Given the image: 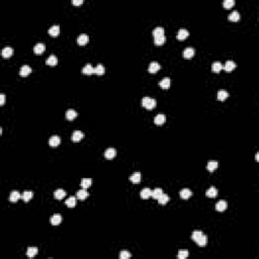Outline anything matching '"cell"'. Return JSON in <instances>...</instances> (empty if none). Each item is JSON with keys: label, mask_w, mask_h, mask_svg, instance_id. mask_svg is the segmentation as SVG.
Returning <instances> with one entry per match:
<instances>
[{"label": "cell", "mask_w": 259, "mask_h": 259, "mask_svg": "<svg viewBox=\"0 0 259 259\" xmlns=\"http://www.w3.org/2000/svg\"><path fill=\"white\" fill-rule=\"evenodd\" d=\"M156 99H154V98H151V97H148V96H146V97H143V99H142V104H143L144 107H146L147 109H152V108H154L156 106Z\"/></svg>", "instance_id": "6da1fadb"}, {"label": "cell", "mask_w": 259, "mask_h": 259, "mask_svg": "<svg viewBox=\"0 0 259 259\" xmlns=\"http://www.w3.org/2000/svg\"><path fill=\"white\" fill-rule=\"evenodd\" d=\"M84 138V133L81 131H75L73 132L72 136H71V140L73 142H79L80 140H82Z\"/></svg>", "instance_id": "7a4b0ae2"}, {"label": "cell", "mask_w": 259, "mask_h": 259, "mask_svg": "<svg viewBox=\"0 0 259 259\" xmlns=\"http://www.w3.org/2000/svg\"><path fill=\"white\" fill-rule=\"evenodd\" d=\"M45 50H46V46H45V44H43V43H39V44H37L35 47H33V52H35V54H37V55L43 54V53L45 52Z\"/></svg>", "instance_id": "3957f363"}, {"label": "cell", "mask_w": 259, "mask_h": 259, "mask_svg": "<svg viewBox=\"0 0 259 259\" xmlns=\"http://www.w3.org/2000/svg\"><path fill=\"white\" fill-rule=\"evenodd\" d=\"M188 35H189V33H188V31H187V29H180L178 31V33H177L176 37H177V39H179V41H182V39H186Z\"/></svg>", "instance_id": "277c9868"}, {"label": "cell", "mask_w": 259, "mask_h": 259, "mask_svg": "<svg viewBox=\"0 0 259 259\" xmlns=\"http://www.w3.org/2000/svg\"><path fill=\"white\" fill-rule=\"evenodd\" d=\"M116 150L114 148H107L104 152V157L106 159H112L114 157H116Z\"/></svg>", "instance_id": "5b68a950"}, {"label": "cell", "mask_w": 259, "mask_h": 259, "mask_svg": "<svg viewBox=\"0 0 259 259\" xmlns=\"http://www.w3.org/2000/svg\"><path fill=\"white\" fill-rule=\"evenodd\" d=\"M170 85H171V80H170V78H168V77H165V78H163L162 80L159 81V86L163 88V89L169 88Z\"/></svg>", "instance_id": "8992f818"}, {"label": "cell", "mask_w": 259, "mask_h": 259, "mask_svg": "<svg viewBox=\"0 0 259 259\" xmlns=\"http://www.w3.org/2000/svg\"><path fill=\"white\" fill-rule=\"evenodd\" d=\"M195 54V50L193 48H186L184 49V51H183V57H184L185 59H190L192 58L193 56H194Z\"/></svg>", "instance_id": "52a82bcc"}, {"label": "cell", "mask_w": 259, "mask_h": 259, "mask_svg": "<svg viewBox=\"0 0 259 259\" xmlns=\"http://www.w3.org/2000/svg\"><path fill=\"white\" fill-rule=\"evenodd\" d=\"M61 143V139L59 136H52L49 140V144H50L51 147H57L59 146Z\"/></svg>", "instance_id": "ba28073f"}, {"label": "cell", "mask_w": 259, "mask_h": 259, "mask_svg": "<svg viewBox=\"0 0 259 259\" xmlns=\"http://www.w3.org/2000/svg\"><path fill=\"white\" fill-rule=\"evenodd\" d=\"M228 205H227V201L222 199V201H219L218 203H215V209L219 211H224L225 209H227Z\"/></svg>", "instance_id": "9c48e42d"}, {"label": "cell", "mask_w": 259, "mask_h": 259, "mask_svg": "<svg viewBox=\"0 0 259 259\" xmlns=\"http://www.w3.org/2000/svg\"><path fill=\"white\" fill-rule=\"evenodd\" d=\"M87 41H88V35H85V33H82V35H80L78 37H77V43H78V45H80V46L86 45L87 44Z\"/></svg>", "instance_id": "30bf717a"}, {"label": "cell", "mask_w": 259, "mask_h": 259, "mask_svg": "<svg viewBox=\"0 0 259 259\" xmlns=\"http://www.w3.org/2000/svg\"><path fill=\"white\" fill-rule=\"evenodd\" d=\"M49 33L52 37H57L60 33V27L58 24H54L49 29Z\"/></svg>", "instance_id": "8fae6325"}, {"label": "cell", "mask_w": 259, "mask_h": 259, "mask_svg": "<svg viewBox=\"0 0 259 259\" xmlns=\"http://www.w3.org/2000/svg\"><path fill=\"white\" fill-rule=\"evenodd\" d=\"M61 222H62V215H59V213H56L51 218V224L53 226H58Z\"/></svg>", "instance_id": "7c38bea8"}, {"label": "cell", "mask_w": 259, "mask_h": 259, "mask_svg": "<svg viewBox=\"0 0 259 259\" xmlns=\"http://www.w3.org/2000/svg\"><path fill=\"white\" fill-rule=\"evenodd\" d=\"M235 68H236V64H235V62H233L232 60L227 61L225 66H223V69H225L227 72H231V71L234 70Z\"/></svg>", "instance_id": "4fadbf2b"}, {"label": "cell", "mask_w": 259, "mask_h": 259, "mask_svg": "<svg viewBox=\"0 0 259 259\" xmlns=\"http://www.w3.org/2000/svg\"><path fill=\"white\" fill-rule=\"evenodd\" d=\"M87 196H88V192L85 188H81L76 193V197L78 199H80V201H83V199H85Z\"/></svg>", "instance_id": "5bb4252c"}, {"label": "cell", "mask_w": 259, "mask_h": 259, "mask_svg": "<svg viewBox=\"0 0 259 259\" xmlns=\"http://www.w3.org/2000/svg\"><path fill=\"white\" fill-rule=\"evenodd\" d=\"M158 70H160V65L158 62H151L149 65V68H148V71L150 73H156Z\"/></svg>", "instance_id": "9a60e30c"}, {"label": "cell", "mask_w": 259, "mask_h": 259, "mask_svg": "<svg viewBox=\"0 0 259 259\" xmlns=\"http://www.w3.org/2000/svg\"><path fill=\"white\" fill-rule=\"evenodd\" d=\"M179 194H180L181 198L187 199V198H189V197L191 196V194H192V191H191L189 188H183V189H181V190H180V193H179Z\"/></svg>", "instance_id": "2e32d148"}, {"label": "cell", "mask_w": 259, "mask_h": 259, "mask_svg": "<svg viewBox=\"0 0 259 259\" xmlns=\"http://www.w3.org/2000/svg\"><path fill=\"white\" fill-rule=\"evenodd\" d=\"M165 120H166V116H165V114H157V116H155V118H154V122H155L156 124H163L164 122H165Z\"/></svg>", "instance_id": "e0dca14e"}, {"label": "cell", "mask_w": 259, "mask_h": 259, "mask_svg": "<svg viewBox=\"0 0 259 259\" xmlns=\"http://www.w3.org/2000/svg\"><path fill=\"white\" fill-rule=\"evenodd\" d=\"M21 197V194L18 192L17 190H13L12 192L10 193V196H9V201L11 203H16L19 198Z\"/></svg>", "instance_id": "ac0fdd59"}, {"label": "cell", "mask_w": 259, "mask_h": 259, "mask_svg": "<svg viewBox=\"0 0 259 259\" xmlns=\"http://www.w3.org/2000/svg\"><path fill=\"white\" fill-rule=\"evenodd\" d=\"M218 166H219L218 161H215V160H209V161L207 162V170H209V172H213L215 168L218 167Z\"/></svg>", "instance_id": "d6986e66"}, {"label": "cell", "mask_w": 259, "mask_h": 259, "mask_svg": "<svg viewBox=\"0 0 259 259\" xmlns=\"http://www.w3.org/2000/svg\"><path fill=\"white\" fill-rule=\"evenodd\" d=\"M82 72L85 75H92L94 74V68L91 66V64H86L83 68Z\"/></svg>", "instance_id": "ffe728a7"}, {"label": "cell", "mask_w": 259, "mask_h": 259, "mask_svg": "<svg viewBox=\"0 0 259 259\" xmlns=\"http://www.w3.org/2000/svg\"><path fill=\"white\" fill-rule=\"evenodd\" d=\"M140 194H141V197L144 199H147L149 198L150 196H152V190L150 188H143L141 190V192H140Z\"/></svg>", "instance_id": "44dd1931"}, {"label": "cell", "mask_w": 259, "mask_h": 259, "mask_svg": "<svg viewBox=\"0 0 259 259\" xmlns=\"http://www.w3.org/2000/svg\"><path fill=\"white\" fill-rule=\"evenodd\" d=\"M31 72V68L29 66H27V65H24V66H22L20 68V70H19V74H20V76H27V75H29V73Z\"/></svg>", "instance_id": "7402d4cb"}, {"label": "cell", "mask_w": 259, "mask_h": 259, "mask_svg": "<svg viewBox=\"0 0 259 259\" xmlns=\"http://www.w3.org/2000/svg\"><path fill=\"white\" fill-rule=\"evenodd\" d=\"M92 184V179L91 178H83L82 181H81L80 183V186L82 187V188H89L90 186H91Z\"/></svg>", "instance_id": "603a6c76"}, {"label": "cell", "mask_w": 259, "mask_h": 259, "mask_svg": "<svg viewBox=\"0 0 259 259\" xmlns=\"http://www.w3.org/2000/svg\"><path fill=\"white\" fill-rule=\"evenodd\" d=\"M65 195H66V191H65L64 189H62V188L57 189V190H55V192H54V196H55V198L56 199L64 198Z\"/></svg>", "instance_id": "cb8c5ba5"}, {"label": "cell", "mask_w": 259, "mask_h": 259, "mask_svg": "<svg viewBox=\"0 0 259 259\" xmlns=\"http://www.w3.org/2000/svg\"><path fill=\"white\" fill-rule=\"evenodd\" d=\"M13 54V49L10 48V47H5L2 50V57L3 58H9L11 57Z\"/></svg>", "instance_id": "d4e9b609"}, {"label": "cell", "mask_w": 259, "mask_h": 259, "mask_svg": "<svg viewBox=\"0 0 259 259\" xmlns=\"http://www.w3.org/2000/svg\"><path fill=\"white\" fill-rule=\"evenodd\" d=\"M222 69H223V65H222V63L219 62V61H215V62H213V65H211V70L215 73H219Z\"/></svg>", "instance_id": "484cf974"}, {"label": "cell", "mask_w": 259, "mask_h": 259, "mask_svg": "<svg viewBox=\"0 0 259 259\" xmlns=\"http://www.w3.org/2000/svg\"><path fill=\"white\" fill-rule=\"evenodd\" d=\"M130 180L132 181L133 183H139L141 181V173L140 172H135L133 174L131 175L130 177Z\"/></svg>", "instance_id": "4316f807"}, {"label": "cell", "mask_w": 259, "mask_h": 259, "mask_svg": "<svg viewBox=\"0 0 259 259\" xmlns=\"http://www.w3.org/2000/svg\"><path fill=\"white\" fill-rule=\"evenodd\" d=\"M46 63H47V65H49V66H55V65H57V63H58V59H57V57L55 56V55H51V56L47 59Z\"/></svg>", "instance_id": "83f0119b"}, {"label": "cell", "mask_w": 259, "mask_h": 259, "mask_svg": "<svg viewBox=\"0 0 259 259\" xmlns=\"http://www.w3.org/2000/svg\"><path fill=\"white\" fill-rule=\"evenodd\" d=\"M33 191L25 190L24 192H23L22 194H21V198L23 199V201H25V203H27V201H31V197H33Z\"/></svg>", "instance_id": "f1b7e54d"}, {"label": "cell", "mask_w": 259, "mask_h": 259, "mask_svg": "<svg viewBox=\"0 0 259 259\" xmlns=\"http://www.w3.org/2000/svg\"><path fill=\"white\" fill-rule=\"evenodd\" d=\"M205 194H207V197H215L217 196V194H218V189L215 188V187H211V188H209L207 190V192H205Z\"/></svg>", "instance_id": "f546056e"}, {"label": "cell", "mask_w": 259, "mask_h": 259, "mask_svg": "<svg viewBox=\"0 0 259 259\" xmlns=\"http://www.w3.org/2000/svg\"><path fill=\"white\" fill-rule=\"evenodd\" d=\"M153 35L154 37H162V35H164V29L161 27H158L156 29H153Z\"/></svg>", "instance_id": "4dcf8cb0"}, {"label": "cell", "mask_w": 259, "mask_h": 259, "mask_svg": "<svg viewBox=\"0 0 259 259\" xmlns=\"http://www.w3.org/2000/svg\"><path fill=\"white\" fill-rule=\"evenodd\" d=\"M195 242H196V244L198 245V246H205L207 243V238L205 235H201V237H199L197 240H195Z\"/></svg>", "instance_id": "1f68e13d"}, {"label": "cell", "mask_w": 259, "mask_h": 259, "mask_svg": "<svg viewBox=\"0 0 259 259\" xmlns=\"http://www.w3.org/2000/svg\"><path fill=\"white\" fill-rule=\"evenodd\" d=\"M77 116V111L74 109H68L66 112V118L69 120H73Z\"/></svg>", "instance_id": "d6a6232c"}, {"label": "cell", "mask_w": 259, "mask_h": 259, "mask_svg": "<svg viewBox=\"0 0 259 259\" xmlns=\"http://www.w3.org/2000/svg\"><path fill=\"white\" fill-rule=\"evenodd\" d=\"M239 19H240V13H239L237 10H234L233 12L230 13V15H229V20H231V21H238Z\"/></svg>", "instance_id": "836d02e7"}, {"label": "cell", "mask_w": 259, "mask_h": 259, "mask_svg": "<svg viewBox=\"0 0 259 259\" xmlns=\"http://www.w3.org/2000/svg\"><path fill=\"white\" fill-rule=\"evenodd\" d=\"M37 254V247H29V248H27V255L29 257L33 258V257H35Z\"/></svg>", "instance_id": "e575fe53"}, {"label": "cell", "mask_w": 259, "mask_h": 259, "mask_svg": "<svg viewBox=\"0 0 259 259\" xmlns=\"http://www.w3.org/2000/svg\"><path fill=\"white\" fill-rule=\"evenodd\" d=\"M65 203H66V205L68 207H75V205H76V197H75V196L68 197V198L66 199V201H65Z\"/></svg>", "instance_id": "d590c367"}, {"label": "cell", "mask_w": 259, "mask_h": 259, "mask_svg": "<svg viewBox=\"0 0 259 259\" xmlns=\"http://www.w3.org/2000/svg\"><path fill=\"white\" fill-rule=\"evenodd\" d=\"M163 190H162V188H159V187H157V188H155L154 190H152V196L154 197V198L158 199L160 196H161L162 194H163Z\"/></svg>", "instance_id": "8d00e7d4"}, {"label": "cell", "mask_w": 259, "mask_h": 259, "mask_svg": "<svg viewBox=\"0 0 259 259\" xmlns=\"http://www.w3.org/2000/svg\"><path fill=\"white\" fill-rule=\"evenodd\" d=\"M104 71H105L104 67L102 66L101 64H98L97 66L94 68V74H96V75H103L104 74Z\"/></svg>", "instance_id": "74e56055"}, {"label": "cell", "mask_w": 259, "mask_h": 259, "mask_svg": "<svg viewBox=\"0 0 259 259\" xmlns=\"http://www.w3.org/2000/svg\"><path fill=\"white\" fill-rule=\"evenodd\" d=\"M228 96H229V93L226 91V90H220V91L218 92V99L221 100V101L227 99Z\"/></svg>", "instance_id": "f35d334b"}, {"label": "cell", "mask_w": 259, "mask_h": 259, "mask_svg": "<svg viewBox=\"0 0 259 259\" xmlns=\"http://www.w3.org/2000/svg\"><path fill=\"white\" fill-rule=\"evenodd\" d=\"M187 257H188V250H186V249H181V250H179L178 254H177V258L184 259V258H187Z\"/></svg>", "instance_id": "ab89813d"}, {"label": "cell", "mask_w": 259, "mask_h": 259, "mask_svg": "<svg viewBox=\"0 0 259 259\" xmlns=\"http://www.w3.org/2000/svg\"><path fill=\"white\" fill-rule=\"evenodd\" d=\"M165 41H166L165 35H162V37H154V43H155V45H157V46H161V45H163L164 43H165Z\"/></svg>", "instance_id": "60d3db41"}, {"label": "cell", "mask_w": 259, "mask_h": 259, "mask_svg": "<svg viewBox=\"0 0 259 259\" xmlns=\"http://www.w3.org/2000/svg\"><path fill=\"white\" fill-rule=\"evenodd\" d=\"M168 201H169V196H168L167 194H165V193H163V194L158 198V201H159L160 205H166V203H168Z\"/></svg>", "instance_id": "b9f144b4"}, {"label": "cell", "mask_w": 259, "mask_h": 259, "mask_svg": "<svg viewBox=\"0 0 259 259\" xmlns=\"http://www.w3.org/2000/svg\"><path fill=\"white\" fill-rule=\"evenodd\" d=\"M223 5L226 9H230L231 7H233L235 5V1L234 0H225L223 2Z\"/></svg>", "instance_id": "7bdbcfd3"}, {"label": "cell", "mask_w": 259, "mask_h": 259, "mask_svg": "<svg viewBox=\"0 0 259 259\" xmlns=\"http://www.w3.org/2000/svg\"><path fill=\"white\" fill-rule=\"evenodd\" d=\"M131 256H132V254L126 250H122V251H120V259H128V258H130Z\"/></svg>", "instance_id": "ee69618b"}, {"label": "cell", "mask_w": 259, "mask_h": 259, "mask_svg": "<svg viewBox=\"0 0 259 259\" xmlns=\"http://www.w3.org/2000/svg\"><path fill=\"white\" fill-rule=\"evenodd\" d=\"M201 235H203V232H201V231H199V230L193 231L192 234H191V238H192L193 241H195V240H197Z\"/></svg>", "instance_id": "f6af8a7d"}, {"label": "cell", "mask_w": 259, "mask_h": 259, "mask_svg": "<svg viewBox=\"0 0 259 259\" xmlns=\"http://www.w3.org/2000/svg\"><path fill=\"white\" fill-rule=\"evenodd\" d=\"M5 101V95L3 93L0 94V105H3Z\"/></svg>", "instance_id": "bcb514c9"}, {"label": "cell", "mask_w": 259, "mask_h": 259, "mask_svg": "<svg viewBox=\"0 0 259 259\" xmlns=\"http://www.w3.org/2000/svg\"><path fill=\"white\" fill-rule=\"evenodd\" d=\"M83 3V0H72L73 5H81Z\"/></svg>", "instance_id": "7dc6e473"}]
</instances>
